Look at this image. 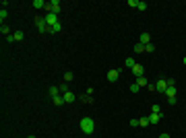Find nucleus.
<instances>
[{
  "label": "nucleus",
  "instance_id": "nucleus-20",
  "mask_svg": "<svg viewBox=\"0 0 186 138\" xmlns=\"http://www.w3.org/2000/svg\"><path fill=\"white\" fill-rule=\"evenodd\" d=\"M135 52H137V54H143V52H145V46L137 41V44H135Z\"/></svg>",
  "mask_w": 186,
  "mask_h": 138
},
{
  "label": "nucleus",
  "instance_id": "nucleus-2",
  "mask_svg": "<svg viewBox=\"0 0 186 138\" xmlns=\"http://www.w3.org/2000/svg\"><path fill=\"white\" fill-rule=\"evenodd\" d=\"M46 8H48V12H52V15H58V12L62 10V2H60V0H50Z\"/></svg>",
  "mask_w": 186,
  "mask_h": 138
},
{
  "label": "nucleus",
  "instance_id": "nucleus-18",
  "mask_svg": "<svg viewBox=\"0 0 186 138\" xmlns=\"http://www.w3.org/2000/svg\"><path fill=\"white\" fill-rule=\"evenodd\" d=\"M0 33H2V35L6 37V35H10V29H8L6 25H0Z\"/></svg>",
  "mask_w": 186,
  "mask_h": 138
},
{
  "label": "nucleus",
  "instance_id": "nucleus-30",
  "mask_svg": "<svg viewBox=\"0 0 186 138\" xmlns=\"http://www.w3.org/2000/svg\"><path fill=\"white\" fill-rule=\"evenodd\" d=\"M182 64H184V66H186V56H184V58H182Z\"/></svg>",
  "mask_w": 186,
  "mask_h": 138
},
{
  "label": "nucleus",
  "instance_id": "nucleus-11",
  "mask_svg": "<svg viewBox=\"0 0 186 138\" xmlns=\"http://www.w3.org/2000/svg\"><path fill=\"white\" fill-rule=\"evenodd\" d=\"M46 6H48L46 0H33V8H35V10H40V8H46Z\"/></svg>",
  "mask_w": 186,
  "mask_h": 138
},
{
  "label": "nucleus",
  "instance_id": "nucleus-27",
  "mask_svg": "<svg viewBox=\"0 0 186 138\" xmlns=\"http://www.w3.org/2000/svg\"><path fill=\"white\" fill-rule=\"evenodd\" d=\"M6 15H8V12H6V8H2V10H0V19L4 21V19H6Z\"/></svg>",
  "mask_w": 186,
  "mask_h": 138
},
{
  "label": "nucleus",
  "instance_id": "nucleus-8",
  "mask_svg": "<svg viewBox=\"0 0 186 138\" xmlns=\"http://www.w3.org/2000/svg\"><path fill=\"white\" fill-rule=\"evenodd\" d=\"M118 76H120V70H118V68H112V70L108 72V81H110V83H116Z\"/></svg>",
  "mask_w": 186,
  "mask_h": 138
},
{
  "label": "nucleus",
  "instance_id": "nucleus-23",
  "mask_svg": "<svg viewBox=\"0 0 186 138\" xmlns=\"http://www.w3.org/2000/svg\"><path fill=\"white\" fill-rule=\"evenodd\" d=\"M128 89H130V93H139V91H141V87L137 85V83H133V85H130Z\"/></svg>",
  "mask_w": 186,
  "mask_h": 138
},
{
  "label": "nucleus",
  "instance_id": "nucleus-10",
  "mask_svg": "<svg viewBox=\"0 0 186 138\" xmlns=\"http://www.w3.org/2000/svg\"><path fill=\"white\" fill-rule=\"evenodd\" d=\"M139 44H143V46L151 44V35H149V33H141V37H139Z\"/></svg>",
  "mask_w": 186,
  "mask_h": 138
},
{
  "label": "nucleus",
  "instance_id": "nucleus-14",
  "mask_svg": "<svg viewBox=\"0 0 186 138\" xmlns=\"http://www.w3.org/2000/svg\"><path fill=\"white\" fill-rule=\"evenodd\" d=\"M137 85H139L141 89H143V87H149V81H147L145 76H139V78H137Z\"/></svg>",
  "mask_w": 186,
  "mask_h": 138
},
{
  "label": "nucleus",
  "instance_id": "nucleus-22",
  "mask_svg": "<svg viewBox=\"0 0 186 138\" xmlns=\"http://www.w3.org/2000/svg\"><path fill=\"white\" fill-rule=\"evenodd\" d=\"M145 52H147V54H153V52H155V46H153V44H147V46H145Z\"/></svg>",
  "mask_w": 186,
  "mask_h": 138
},
{
  "label": "nucleus",
  "instance_id": "nucleus-7",
  "mask_svg": "<svg viewBox=\"0 0 186 138\" xmlns=\"http://www.w3.org/2000/svg\"><path fill=\"white\" fill-rule=\"evenodd\" d=\"M130 70H133V74H135L137 78H139V76H145V66H143V64H135Z\"/></svg>",
  "mask_w": 186,
  "mask_h": 138
},
{
  "label": "nucleus",
  "instance_id": "nucleus-24",
  "mask_svg": "<svg viewBox=\"0 0 186 138\" xmlns=\"http://www.w3.org/2000/svg\"><path fill=\"white\" fill-rule=\"evenodd\" d=\"M72 78H75V74H72V72H66V74H64V83H70Z\"/></svg>",
  "mask_w": 186,
  "mask_h": 138
},
{
  "label": "nucleus",
  "instance_id": "nucleus-5",
  "mask_svg": "<svg viewBox=\"0 0 186 138\" xmlns=\"http://www.w3.org/2000/svg\"><path fill=\"white\" fill-rule=\"evenodd\" d=\"M168 89V78H159L157 83H155V91L157 93H165Z\"/></svg>",
  "mask_w": 186,
  "mask_h": 138
},
{
  "label": "nucleus",
  "instance_id": "nucleus-12",
  "mask_svg": "<svg viewBox=\"0 0 186 138\" xmlns=\"http://www.w3.org/2000/svg\"><path fill=\"white\" fill-rule=\"evenodd\" d=\"M10 35H12V41H23V39H25L23 31H15V33H10Z\"/></svg>",
  "mask_w": 186,
  "mask_h": 138
},
{
  "label": "nucleus",
  "instance_id": "nucleus-6",
  "mask_svg": "<svg viewBox=\"0 0 186 138\" xmlns=\"http://www.w3.org/2000/svg\"><path fill=\"white\" fill-rule=\"evenodd\" d=\"M147 118H149V124H153V126H155V124H159V122L163 120V113H153V111H151Z\"/></svg>",
  "mask_w": 186,
  "mask_h": 138
},
{
  "label": "nucleus",
  "instance_id": "nucleus-25",
  "mask_svg": "<svg viewBox=\"0 0 186 138\" xmlns=\"http://www.w3.org/2000/svg\"><path fill=\"white\" fill-rule=\"evenodd\" d=\"M58 89H60V93H68V83H62Z\"/></svg>",
  "mask_w": 186,
  "mask_h": 138
},
{
  "label": "nucleus",
  "instance_id": "nucleus-28",
  "mask_svg": "<svg viewBox=\"0 0 186 138\" xmlns=\"http://www.w3.org/2000/svg\"><path fill=\"white\" fill-rule=\"evenodd\" d=\"M128 124H130V126H133V128H137V126H139V120H130V122H128Z\"/></svg>",
  "mask_w": 186,
  "mask_h": 138
},
{
  "label": "nucleus",
  "instance_id": "nucleus-15",
  "mask_svg": "<svg viewBox=\"0 0 186 138\" xmlns=\"http://www.w3.org/2000/svg\"><path fill=\"white\" fill-rule=\"evenodd\" d=\"M79 99H81L83 103H93V97H91V95H87V93H85V95H81Z\"/></svg>",
  "mask_w": 186,
  "mask_h": 138
},
{
  "label": "nucleus",
  "instance_id": "nucleus-31",
  "mask_svg": "<svg viewBox=\"0 0 186 138\" xmlns=\"http://www.w3.org/2000/svg\"><path fill=\"white\" fill-rule=\"evenodd\" d=\"M27 138H35V136H33V134H31V136H27Z\"/></svg>",
  "mask_w": 186,
  "mask_h": 138
},
{
  "label": "nucleus",
  "instance_id": "nucleus-1",
  "mask_svg": "<svg viewBox=\"0 0 186 138\" xmlns=\"http://www.w3.org/2000/svg\"><path fill=\"white\" fill-rule=\"evenodd\" d=\"M79 128H81L83 134H93V132H95V124H93L91 118H83V120L79 122Z\"/></svg>",
  "mask_w": 186,
  "mask_h": 138
},
{
  "label": "nucleus",
  "instance_id": "nucleus-4",
  "mask_svg": "<svg viewBox=\"0 0 186 138\" xmlns=\"http://www.w3.org/2000/svg\"><path fill=\"white\" fill-rule=\"evenodd\" d=\"M46 17V23L48 27H54V25H58L60 21H58V15H52V12H48V15H44Z\"/></svg>",
  "mask_w": 186,
  "mask_h": 138
},
{
  "label": "nucleus",
  "instance_id": "nucleus-9",
  "mask_svg": "<svg viewBox=\"0 0 186 138\" xmlns=\"http://www.w3.org/2000/svg\"><path fill=\"white\" fill-rule=\"evenodd\" d=\"M62 97H64V103H72V101H75V99H77V95H75V93H62Z\"/></svg>",
  "mask_w": 186,
  "mask_h": 138
},
{
  "label": "nucleus",
  "instance_id": "nucleus-3",
  "mask_svg": "<svg viewBox=\"0 0 186 138\" xmlns=\"http://www.w3.org/2000/svg\"><path fill=\"white\" fill-rule=\"evenodd\" d=\"M35 27L42 31V33H48V23H46V17H35Z\"/></svg>",
  "mask_w": 186,
  "mask_h": 138
},
{
  "label": "nucleus",
  "instance_id": "nucleus-17",
  "mask_svg": "<svg viewBox=\"0 0 186 138\" xmlns=\"http://www.w3.org/2000/svg\"><path fill=\"white\" fill-rule=\"evenodd\" d=\"M137 8L139 10H147V2L145 0H137Z\"/></svg>",
  "mask_w": 186,
  "mask_h": 138
},
{
  "label": "nucleus",
  "instance_id": "nucleus-29",
  "mask_svg": "<svg viewBox=\"0 0 186 138\" xmlns=\"http://www.w3.org/2000/svg\"><path fill=\"white\" fill-rule=\"evenodd\" d=\"M159 138H170V134H165V132H163V134H159Z\"/></svg>",
  "mask_w": 186,
  "mask_h": 138
},
{
  "label": "nucleus",
  "instance_id": "nucleus-19",
  "mask_svg": "<svg viewBox=\"0 0 186 138\" xmlns=\"http://www.w3.org/2000/svg\"><path fill=\"white\" fill-rule=\"evenodd\" d=\"M54 105H64V97H62V95L54 97Z\"/></svg>",
  "mask_w": 186,
  "mask_h": 138
},
{
  "label": "nucleus",
  "instance_id": "nucleus-21",
  "mask_svg": "<svg viewBox=\"0 0 186 138\" xmlns=\"http://www.w3.org/2000/svg\"><path fill=\"white\" fill-rule=\"evenodd\" d=\"M135 64H137V62H135L133 58H126V62H124V66H126V68H133Z\"/></svg>",
  "mask_w": 186,
  "mask_h": 138
},
{
  "label": "nucleus",
  "instance_id": "nucleus-13",
  "mask_svg": "<svg viewBox=\"0 0 186 138\" xmlns=\"http://www.w3.org/2000/svg\"><path fill=\"white\" fill-rule=\"evenodd\" d=\"M48 93H50V97H52V99H54V97H58V95H62L58 87H50V89H48Z\"/></svg>",
  "mask_w": 186,
  "mask_h": 138
},
{
  "label": "nucleus",
  "instance_id": "nucleus-26",
  "mask_svg": "<svg viewBox=\"0 0 186 138\" xmlns=\"http://www.w3.org/2000/svg\"><path fill=\"white\" fill-rule=\"evenodd\" d=\"M151 111H153V113H163V111H161V107H159V105H153V107H151Z\"/></svg>",
  "mask_w": 186,
  "mask_h": 138
},
{
  "label": "nucleus",
  "instance_id": "nucleus-16",
  "mask_svg": "<svg viewBox=\"0 0 186 138\" xmlns=\"http://www.w3.org/2000/svg\"><path fill=\"white\" fill-rule=\"evenodd\" d=\"M139 126L141 128H147L149 126V118H139Z\"/></svg>",
  "mask_w": 186,
  "mask_h": 138
}]
</instances>
